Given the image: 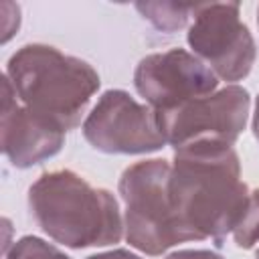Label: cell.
I'll list each match as a JSON object with an SVG mask.
<instances>
[{
    "label": "cell",
    "mask_w": 259,
    "mask_h": 259,
    "mask_svg": "<svg viewBox=\"0 0 259 259\" xmlns=\"http://www.w3.org/2000/svg\"><path fill=\"white\" fill-rule=\"evenodd\" d=\"M249 194L233 144L200 140L174 150L168 198L182 243L212 239L221 247L239 225Z\"/></svg>",
    "instance_id": "6da1fadb"
},
{
    "label": "cell",
    "mask_w": 259,
    "mask_h": 259,
    "mask_svg": "<svg viewBox=\"0 0 259 259\" xmlns=\"http://www.w3.org/2000/svg\"><path fill=\"white\" fill-rule=\"evenodd\" d=\"M28 210L49 239L69 249L117 245L125 233L117 198L73 170L40 174L28 188Z\"/></svg>",
    "instance_id": "7a4b0ae2"
},
{
    "label": "cell",
    "mask_w": 259,
    "mask_h": 259,
    "mask_svg": "<svg viewBox=\"0 0 259 259\" xmlns=\"http://www.w3.org/2000/svg\"><path fill=\"white\" fill-rule=\"evenodd\" d=\"M4 75L24 107L65 134L83 125L81 119L101 85L99 73L87 61L42 42H28L12 53Z\"/></svg>",
    "instance_id": "3957f363"
},
{
    "label": "cell",
    "mask_w": 259,
    "mask_h": 259,
    "mask_svg": "<svg viewBox=\"0 0 259 259\" xmlns=\"http://www.w3.org/2000/svg\"><path fill=\"white\" fill-rule=\"evenodd\" d=\"M170 162L148 158L127 166L117 182L123 200V239L132 249L158 257L180 245L168 198Z\"/></svg>",
    "instance_id": "277c9868"
},
{
    "label": "cell",
    "mask_w": 259,
    "mask_h": 259,
    "mask_svg": "<svg viewBox=\"0 0 259 259\" xmlns=\"http://www.w3.org/2000/svg\"><path fill=\"white\" fill-rule=\"evenodd\" d=\"M186 42L217 77L229 85L243 81L257 57L255 38L241 20L239 2L198 4L186 30Z\"/></svg>",
    "instance_id": "5b68a950"
},
{
    "label": "cell",
    "mask_w": 259,
    "mask_h": 259,
    "mask_svg": "<svg viewBox=\"0 0 259 259\" xmlns=\"http://www.w3.org/2000/svg\"><path fill=\"white\" fill-rule=\"evenodd\" d=\"M81 130L87 144L103 154L142 156L168 146L156 111L123 89L103 91Z\"/></svg>",
    "instance_id": "8992f818"
},
{
    "label": "cell",
    "mask_w": 259,
    "mask_h": 259,
    "mask_svg": "<svg viewBox=\"0 0 259 259\" xmlns=\"http://www.w3.org/2000/svg\"><path fill=\"white\" fill-rule=\"evenodd\" d=\"M249 113V91L241 85H225L204 97H196L176 109L156 115L166 144L178 150L200 140H219L235 146L247 127Z\"/></svg>",
    "instance_id": "52a82bcc"
},
{
    "label": "cell",
    "mask_w": 259,
    "mask_h": 259,
    "mask_svg": "<svg viewBox=\"0 0 259 259\" xmlns=\"http://www.w3.org/2000/svg\"><path fill=\"white\" fill-rule=\"evenodd\" d=\"M134 87L156 113H164L217 91L219 77L196 55L176 47L144 57L134 71Z\"/></svg>",
    "instance_id": "ba28073f"
},
{
    "label": "cell",
    "mask_w": 259,
    "mask_h": 259,
    "mask_svg": "<svg viewBox=\"0 0 259 259\" xmlns=\"http://www.w3.org/2000/svg\"><path fill=\"white\" fill-rule=\"evenodd\" d=\"M2 152L14 168L26 170L55 158L65 146V132L24 107L10 79L2 77Z\"/></svg>",
    "instance_id": "9c48e42d"
},
{
    "label": "cell",
    "mask_w": 259,
    "mask_h": 259,
    "mask_svg": "<svg viewBox=\"0 0 259 259\" xmlns=\"http://www.w3.org/2000/svg\"><path fill=\"white\" fill-rule=\"evenodd\" d=\"M136 10L144 20H148L156 30L174 34L184 26H190L192 16L198 4H182V2H136Z\"/></svg>",
    "instance_id": "30bf717a"
},
{
    "label": "cell",
    "mask_w": 259,
    "mask_h": 259,
    "mask_svg": "<svg viewBox=\"0 0 259 259\" xmlns=\"http://www.w3.org/2000/svg\"><path fill=\"white\" fill-rule=\"evenodd\" d=\"M231 235L239 249H253L259 243V188L251 190L247 208Z\"/></svg>",
    "instance_id": "8fae6325"
},
{
    "label": "cell",
    "mask_w": 259,
    "mask_h": 259,
    "mask_svg": "<svg viewBox=\"0 0 259 259\" xmlns=\"http://www.w3.org/2000/svg\"><path fill=\"white\" fill-rule=\"evenodd\" d=\"M4 259H71V257L53 243H47L45 239L34 235H26L14 241V245L8 249Z\"/></svg>",
    "instance_id": "7c38bea8"
},
{
    "label": "cell",
    "mask_w": 259,
    "mask_h": 259,
    "mask_svg": "<svg viewBox=\"0 0 259 259\" xmlns=\"http://www.w3.org/2000/svg\"><path fill=\"white\" fill-rule=\"evenodd\" d=\"M20 26V6L12 2H2V45H6Z\"/></svg>",
    "instance_id": "4fadbf2b"
},
{
    "label": "cell",
    "mask_w": 259,
    "mask_h": 259,
    "mask_svg": "<svg viewBox=\"0 0 259 259\" xmlns=\"http://www.w3.org/2000/svg\"><path fill=\"white\" fill-rule=\"evenodd\" d=\"M164 259H225V257L208 249H178L168 253Z\"/></svg>",
    "instance_id": "5bb4252c"
},
{
    "label": "cell",
    "mask_w": 259,
    "mask_h": 259,
    "mask_svg": "<svg viewBox=\"0 0 259 259\" xmlns=\"http://www.w3.org/2000/svg\"><path fill=\"white\" fill-rule=\"evenodd\" d=\"M87 259H144V257L132 253L130 249H111V251H103V253L89 255Z\"/></svg>",
    "instance_id": "9a60e30c"
},
{
    "label": "cell",
    "mask_w": 259,
    "mask_h": 259,
    "mask_svg": "<svg viewBox=\"0 0 259 259\" xmlns=\"http://www.w3.org/2000/svg\"><path fill=\"white\" fill-rule=\"evenodd\" d=\"M251 130H253V136H255V140L259 142V95H257V99H255V109H253Z\"/></svg>",
    "instance_id": "2e32d148"
},
{
    "label": "cell",
    "mask_w": 259,
    "mask_h": 259,
    "mask_svg": "<svg viewBox=\"0 0 259 259\" xmlns=\"http://www.w3.org/2000/svg\"><path fill=\"white\" fill-rule=\"evenodd\" d=\"M255 259H259V249H257V253H255Z\"/></svg>",
    "instance_id": "e0dca14e"
},
{
    "label": "cell",
    "mask_w": 259,
    "mask_h": 259,
    "mask_svg": "<svg viewBox=\"0 0 259 259\" xmlns=\"http://www.w3.org/2000/svg\"><path fill=\"white\" fill-rule=\"evenodd\" d=\"M257 24H259V8H257Z\"/></svg>",
    "instance_id": "ac0fdd59"
}]
</instances>
